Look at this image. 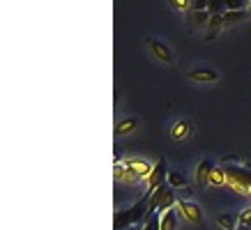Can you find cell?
I'll use <instances>...</instances> for the list:
<instances>
[{
  "mask_svg": "<svg viewBox=\"0 0 251 230\" xmlns=\"http://www.w3.org/2000/svg\"><path fill=\"white\" fill-rule=\"evenodd\" d=\"M168 5H171L175 12H187V9H189L194 2H191V0H171Z\"/></svg>",
  "mask_w": 251,
  "mask_h": 230,
  "instance_id": "cell-18",
  "label": "cell"
},
{
  "mask_svg": "<svg viewBox=\"0 0 251 230\" xmlns=\"http://www.w3.org/2000/svg\"><path fill=\"white\" fill-rule=\"evenodd\" d=\"M224 25H226V23H224V14H212V16H210V21H207V32H205L207 42H212V39L221 32V28H224Z\"/></svg>",
  "mask_w": 251,
  "mask_h": 230,
  "instance_id": "cell-10",
  "label": "cell"
},
{
  "mask_svg": "<svg viewBox=\"0 0 251 230\" xmlns=\"http://www.w3.org/2000/svg\"><path fill=\"white\" fill-rule=\"evenodd\" d=\"M217 226H219L221 230H237L235 228V226H237L235 214H221V216H217Z\"/></svg>",
  "mask_w": 251,
  "mask_h": 230,
  "instance_id": "cell-13",
  "label": "cell"
},
{
  "mask_svg": "<svg viewBox=\"0 0 251 230\" xmlns=\"http://www.w3.org/2000/svg\"><path fill=\"white\" fill-rule=\"evenodd\" d=\"M148 44H150V53H152L157 60H161L164 65H173V51H171L164 42L150 37V39H148Z\"/></svg>",
  "mask_w": 251,
  "mask_h": 230,
  "instance_id": "cell-5",
  "label": "cell"
},
{
  "mask_svg": "<svg viewBox=\"0 0 251 230\" xmlns=\"http://www.w3.org/2000/svg\"><path fill=\"white\" fill-rule=\"evenodd\" d=\"M159 230H177V207H173V209H168V212L161 214Z\"/></svg>",
  "mask_w": 251,
  "mask_h": 230,
  "instance_id": "cell-11",
  "label": "cell"
},
{
  "mask_svg": "<svg viewBox=\"0 0 251 230\" xmlns=\"http://www.w3.org/2000/svg\"><path fill=\"white\" fill-rule=\"evenodd\" d=\"M177 212L182 214V219H187V221L191 223V226H203V212H201V207L196 205V203H191V200H180L177 203Z\"/></svg>",
  "mask_w": 251,
  "mask_h": 230,
  "instance_id": "cell-3",
  "label": "cell"
},
{
  "mask_svg": "<svg viewBox=\"0 0 251 230\" xmlns=\"http://www.w3.org/2000/svg\"><path fill=\"white\" fill-rule=\"evenodd\" d=\"M189 134H191L189 120H175L173 127H171V138L173 140H184V138H189Z\"/></svg>",
  "mask_w": 251,
  "mask_h": 230,
  "instance_id": "cell-9",
  "label": "cell"
},
{
  "mask_svg": "<svg viewBox=\"0 0 251 230\" xmlns=\"http://www.w3.org/2000/svg\"><path fill=\"white\" fill-rule=\"evenodd\" d=\"M247 12H249V14H251V2H249V7H247Z\"/></svg>",
  "mask_w": 251,
  "mask_h": 230,
  "instance_id": "cell-23",
  "label": "cell"
},
{
  "mask_svg": "<svg viewBox=\"0 0 251 230\" xmlns=\"http://www.w3.org/2000/svg\"><path fill=\"white\" fill-rule=\"evenodd\" d=\"M168 163H166V159H159L157 163H154V168H152V173H150V177H148V189L150 191H154L157 186H161L164 184V180H168Z\"/></svg>",
  "mask_w": 251,
  "mask_h": 230,
  "instance_id": "cell-4",
  "label": "cell"
},
{
  "mask_svg": "<svg viewBox=\"0 0 251 230\" xmlns=\"http://www.w3.org/2000/svg\"><path fill=\"white\" fill-rule=\"evenodd\" d=\"M159 223H161V212H154V214L145 221V228L143 230H159Z\"/></svg>",
  "mask_w": 251,
  "mask_h": 230,
  "instance_id": "cell-17",
  "label": "cell"
},
{
  "mask_svg": "<svg viewBox=\"0 0 251 230\" xmlns=\"http://www.w3.org/2000/svg\"><path fill=\"white\" fill-rule=\"evenodd\" d=\"M166 184L171 186V189H182V186H187V180H184V175H180V173L171 170V173H168Z\"/></svg>",
  "mask_w": 251,
  "mask_h": 230,
  "instance_id": "cell-14",
  "label": "cell"
},
{
  "mask_svg": "<svg viewBox=\"0 0 251 230\" xmlns=\"http://www.w3.org/2000/svg\"><path fill=\"white\" fill-rule=\"evenodd\" d=\"M247 14L249 12H244V9H237V12H224V23L226 25H230V23H240L247 19Z\"/></svg>",
  "mask_w": 251,
  "mask_h": 230,
  "instance_id": "cell-15",
  "label": "cell"
},
{
  "mask_svg": "<svg viewBox=\"0 0 251 230\" xmlns=\"http://www.w3.org/2000/svg\"><path fill=\"white\" fill-rule=\"evenodd\" d=\"M152 163H148L145 159H127L125 161V170H127V175H125V184H134L138 180H143L148 182V177L152 173Z\"/></svg>",
  "mask_w": 251,
  "mask_h": 230,
  "instance_id": "cell-2",
  "label": "cell"
},
{
  "mask_svg": "<svg viewBox=\"0 0 251 230\" xmlns=\"http://www.w3.org/2000/svg\"><path fill=\"white\" fill-rule=\"evenodd\" d=\"M138 115H127V117H122L120 122L115 124V136H127V134H134L138 129Z\"/></svg>",
  "mask_w": 251,
  "mask_h": 230,
  "instance_id": "cell-7",
  "label": "cell"
},
{
  "mask_svg": "<svg viewBox=\"0 0 251 230\" xmlns=\"http://www.w3.org/2000/svg\"><path fill=\"white\" fill-rule=\"evenodd\" d=\"M212 168H214V163L210 159H203L196 166V186H198V189H205V186H207V177H210Z\"/></svg>",
  "mask_w": 251,
  "mask_h": 230,
  "instance_id": "cell-8",
  "label": "cell"
},
{
  "mask_svg": "<svg viewBox=\"0 0 251 230\" xmlns=\"http://www.w3.org/2000/svg\"><path fill=\"white\" fill-rule=\"evenodd\" d=\"M210 16L212 14H207V9H203V12H194V14H191V21L196 23V25H207Z\"/></svg>",
  "mask_w": 251,
  "mask_h": 230,
  "instance_id": "cell-16",
  "label": "cell"
},
{
  "mask_svg": "<svg viewBox=\"0 0 251 230\" xmlns=\"http://www.w3.org/2000/svg\"><path fill=\"white\" fill-rule=\"evenodd\" d=\"M125 175H127V170H125V163L115 161V166H113V177H115V182H125Z\"/></svg>",
  "mask_w": 251,
  "mask_h": 230,
  "instance_id": "cell-19",
  "label": "cell"
},
{
  "mask_svg": "<svg viewBox=\"0 0 251 230\" xmlns=\"http://www.w3.org/2000/svg\"><path fill=\"white\" fill-rule=\"evenodd\" d=\"M187 78L194 81V83H214V81H219V74L212 67H198V69H191L187 74Z\"/></svg>",
  "mask_w": 251,
  "mask_h": 230,
  "instance_id": "cell-6",
  "label": "cell"
},
{
  "mask_svg": "<svg viewBox=\"0 0 251 230\" xmlns=\"http://www.w3.org/2000/svg\"><path fill=\"white\" fill-rule=\"evenodd\" d=\"M219 5H221V2L212 0V2H210V7H207V12H212V14H219Z\"/></svg>",
  "mask_w": 251,
  "mask_h": 230,
  "instance_id": "cell-21",
  "label": "cell"
},
{
  "mask_svg": "<svg viewBox=\"0 0 251 230\" xmlns=\"http://www.w3.org/2000/svg\"><path fill=\"white\" fill-rule=\"evenodd\" d=\"M129 230H134V228H129Z\"/></svg>",
  "mask_w": 251,
  "mask_h": 230,
  "instance_id": "cell-24",
  "label": "cell"
},
{
  "mask_svg": "<svg viewBox=\"0 0 251 230\" xmlns=\"http://www.w3.org/2000/svg\"><path fill=\"white\" fill-rule=\"evenodd\" d=\"M224 184H226V170L214 166L210 177H207V186H224Z\"/></svg>",
  "mask_w": 251,
  "mask_h": 230,
  "instance_id": "cell-12",
  "label": "cell"
},
{
  "mask_svg": "<svg viewBox=\"0 0 251 230\" xmlns=\"http://www.w3.org/2000/svg\"><path fill=\"white\" fill-rule=\"evenodd\" d=\"M237 221H240V226H247V228H251V207H247L244 212H240Z\"/></svg>",
  "mask_w": 251,
  "mask_h": 230,
  "instance_id": "cell-20",
  "label": "cell"
},
{
  "mask_svg": "<svg viewBox=\"0 0 251 230\" xmlns=\"http://www.w3.org/2000/svg\"><path fill=\"white\" fill-rule=\"evenodd\" d=\"M237 230H251V228H247V226H237Z\"/></svg>",
  "mask_w": 251,
  "mask_h": 230,
  "instance_id": "cell-22",
  "label": "cell"
},
{
  "mask_svg": "<svg viewBox=\"0 0 251 230\" xmlns=\"http://www.w3.org/2000/svg\"><path fill=\"white\" fill-rule=\"evenodd\" d=\"M150 198H152V191L148 189V191H145V196H141V198H138L131 207H127V209H118V212H115V216H113V228L115 230H129V226H134V223L148 221Z\"/></svg>",
  "mask_w": 251,
  "mask_h": 230,
  "instance_id": "cell-1",
  "label": "cell"
}]
</instances>
